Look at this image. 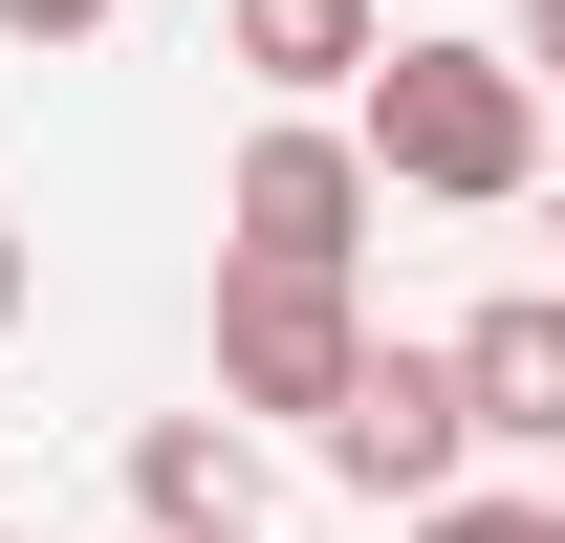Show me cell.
Instances as JSON below:
<instances>
[{"mask_svg": "<svg viewBox=\"0 0 565 543\" xmlns=\"http://www.w3.org/2000/svg\"><path fill=\"white\" fill-rule=\"evenodd\" d=\"M349 152H370V196H544V87H522V44H457V22H392V66L349 87Z\"/></svg>", "mask_w": 565, "mask_h": 543, "instance_id": "cell-1", "label": "cell"}, {"mask_svg": "<svg viewBox=\"0 0 565 543\" xmlns=\"http://www.w3.org/2000/svg\"><path fill=\"white\" fill-rule=\"evenodd\" d=\"M370 152H349V109H262L239 131V174H217V262H305V283H349L370 262Z\"/></svg>", "mask_w": 565, "mask_h": 543, "instance_id": "cell-2", "label": "cell"}, {"mask_svg": "<svg viewBox=\"0 0 565 543\" xmlns=\"http://www.w3.org/2000/svg\"><path fill=\"white\" fill-rule=\"evenodd\" d=\"M349 370H370V305L349 283H305V262H217V413H349Z\"/></svg>", "mask_w": 565, "mask_h": 543, "instance_id": "cell-3", "label": "cell"}, {"mask_svg": "<svg viewBox=\"0 0 565 543\" xmlns=\"http://www.w3.org/2000/svg\"><path fill=\"white\" fill-rule=\"evenodd\" d=\"M327 478H349V500H392V522H414V500H457V478H479V392H457V348H370L349 413H327Z\"/></svg>", "mask_w": 565, "mask_h": 543, "instance_id": "cell-4", "label": "cell"}, {"mask_svg": "<svg viewBox=\"0 0 565 543\" xmlns=\"http://www.w3.org/2000/svg\"><path fill=\"white\" fill-rule=\"evenodd\" d=\"M457 392H479V457H565V283H500L457 327Z\"/></svg>", "mask_w": 565, "mask_h": 543, "instance_id": "cell-5", "label": "cell"}, {"mask_svg": "<svg viewBox=\"0 0 565 543\" xmlns=\"http://www.w3.org/2000/svg\"><path fill=\"white\" fill-rule=\"evenodd\" d=\"M217 66L262 87V109H327V87L392 66V0H217Z\"/></svg>", "mask_w": 565, "mask_h": 543, "instance_id": "cell-6", "label": "cell"}, {"mask_svg": "<svg viewBox=\"0 0 565 543\" xmlns=\"http://www.w3.org/2000/svg\"><path fill=\"white\" fill-rule=\"evenodd\" d=\"M131 522L152 543H262V435L239 413H152L131 435Z\"/></svg>", "mask_w": 565, "mask_h": 543, "instance_id": "cell-7", "label": "cell"}, {"mask_svg": "<svg viewBox=\"0 0 565 543\" xmlns=\"http://www.w3.org/2000/svg\"><path fill=\"white\" fill-rule=\"evenodd\" d=\"M414 543H565V500H522V478H457V500H414Z\"/></svg>", "mask_w": 565, "mask_h": 543, "instance_id": "cell-8", "label": "cell"}, {"mask_svg": "<svg viewBox=\"0 0 565 543\" xmlns=\"http://www.w3.org/2000/svg\"><path fill=\"white\" fill-rule=\"evenodd\" d=\"M0 44H109V0H0Z\"/></svg>", "mask_w": 565, "mask_h": 543, "instance_id": "cell-9", "label": "cell"}, {"mask_svg": "<svg viewBox=\"0 0 565 543\" xmlns=\"http://www.w3.org/2000/svg\"><path fill=\"white\" fill-rule=\"evenodd\" d=\"M500 44H522V87H565V0H522V22H500Z\"/></svg>", "mask_w": 565, "mask_h": 543, "instance_id": "cell-10", "label": "cell"}, {"mask_svg": "<svg viewBox=\"0 0 565 543\" xmlns=\"http://www.w3.org/2000/svg\"><path fill=\"white\" fill-rule=\"evenodd\" d=\"M22 283H44V262H22V217H0V327H22Z\"/></svg>", "mask_w": 565, "mask_h": 543, "instance_id": "cell-11", "label": "cell"}]
</instances>
